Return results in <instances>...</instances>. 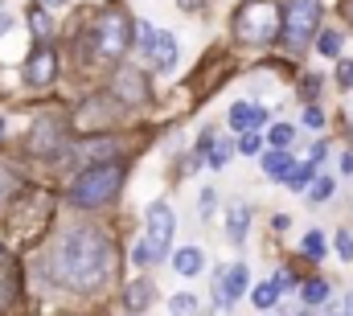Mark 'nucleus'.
<instances>
[{
    "mask_svg": "<svg viewBox=\"0 0 353 316\" xmlns=\"http://www.w3.org/2000/svg\"><path fill=\"white\" fill-rule=\"evenodd\" d=\"M111 242L99 235V230H70L58 246V279L66 288H79V292H94L107 284L111 275Z\"/></svg>",
    "mask_w": 353,
    "mask_h": 316,
    "instance_id": "1",
    "label": "nucleus"
},
{
    "mask_svg": "<svg viewBox=\"0 0 353 316\" xmlns=\"http://www.w3.org/2000/svg\"><path fill=\"white\" fill-rule=\"evenodd\" d=\"M173 226H176L173 210H169L165 201H152L148 214H144V238L136 242V263H140V267L169 255V246H173Z\"/></svg>",
    "mask_w": 353,
    "mask_h": 316,
    "instance_id": "2",
    "label": "nucleus"
},
{
    "mask_svg": "<svg viewBox=\"0 0 353 316\" xmlns=\"http://www.w3.org/2000/svg\"><path fill=\"white\" fill-rule=\"evenodd\" d=\"M119 181H123L119 164H94V168H87V172L74 177V185H70V201L83 206V210H94V206H103V201L115 197Z\"/></svg>",
    "mask_w": 353,
    "mask_h": 316,
    "instance_id": "3",
    "label": "nucleus"
},
{
    "mask_svg": "<svg viewBox=\"0 0 353 316\" xmlns=\"http://www.w3.org/2000/svg\"><path fill=\"white\" fill-rule=\"evenodd\" d=\"M234 33L243 41H251V46L271 41L279 33V8H275V0H247L239 8V17H234Z\"/></svg>",
    "mask_w": 353,
    "mask_h": 316,
    "instance_id": "4",
    "label": "nucleus"
},
{
    "mask_svg": "<svg viewBox=\"0 0 353 316\" xmlns=\"http://www.w3.org/2000/svg\"><path fill=\"white\" fill-rule=\"evenodd\" d=\"M316 17H321V0H292L288 12H279V29L292 46H304L316 33Z\"/></svg>",
    "mask_w": 353,
    "mask_h": 316,
    "instance_id": "5",
    "label": "nucleus"
},
{
    "mask_svg": "<svg viewBox=\"0 0 353 316\" xmlns=\"http://www.w3.org/2000/svg\"><path fill=\"white\" fill-rule=\"evenodd\" d=\"M128 41H132V33H128V17H123L119 8L103 12L99 25H94V46H99V54H103V58H119V54L128 50Z\"/></svg>",
    "mask_w": 353,
    "mask_h": 316,
    "instance_id": "6",
    "label": "nucleus"
},
{
    "mask_svg": "<svg viewBox=\"0 0 353 316\" xmlns=\"http://www.w3.org/2000/svg\"><path fill=\"white\" fill-rule=\"evenodd\" d=\"M136 46H140V50H144V54H148L165 75L176 66V37H173V33H165V29H157V25H148V21H144V25L136 29Z\"/></svg>",
    "mask_w": 353,
    "mask_h": 316,
    "instance_id": "7",
    "label": "nucleus"
},
{
    "mask_svg": "<svg viewBox=\"0 0 353 316\" xmlns=\"http://www.w3.org/2000/svg\"><path fill=\"white\" fill-rule=\"evenodd\" d=\"M58 75V54L50 50V46H37L33 54H29V62H25V82L29 86H50Z\"/></svg>",
    "mask_w": 353,
    "mask_h": 316,
    "instance_id": "8",
    "label": "nucleus"
},
{
    "mask_svg": "<svg viewBox=\"0 0 353 316\" xmlns=\"http://www.w3.org/2000/svg\"><path fill=\"white\" fill-rule=\"evenodd\" d=\"M267 124V111L259 103H234L230 107V128L239 132V136H247V132H259Z\"/></svg>",
    "mask_w": 353,
    "mask_h": 316,
    "instance_id": "9",
    "label": "nucleus"
},
{
    "mask_svg": "<svg viewBox=\"0 0 353 316\" xmlns=\"http://www.w3.org/2000/svg\"><path fill=\"white\" fill-rule=\"evenodd\" d=\"M247 284H251L247 267H243V263H234V267L222 275V284H218V304H222V308H230V304H234V300L247 292Z\"/></svg>",
    "mask_w": 353,
    "mask_h": 316,
    "instance_id": "10",
    "label": "nucleus"
},
{
    "mask_svg": "<svg viewBox=\"0 0 353 316\" xmlns=\"http://www.w3.org/2000/svg\"><path fill=\"white\" fill-rule=\"evenodd\" d=\"M12 304H17V263L0 246V316L12 313Z\"/></svg>",
    "mask_w": 353,
    "mask_h": 316,
    "instance_id": "11",
    "label": "nucleus"
},
{
    "mask_svg": "<svg viewBox=\"0 0 353 316\" xmlns=\"http://www.w3.org/2000/svg\"><path fill=\"white\" fill-rule=\"evenodd\" d=\"M247 222H251V210H247V206H230V210H226V238H230L234 246L247 238Z\"/></svg>",
    "mask_w": 353,
    "mask_h": 316,
    "instance_id": "12",
    "label": "nucleus"
},
{
    "mask_svg": "<svg viewBox=\"0 0 353 316\" xmlns=\"http://www.w3.org/2000/svg\"><path fill=\"white\" fill-rule=\"evenodd\" d=\"M292 164H296V160L288 157V148H271V152H267V157H263V172H267V177H271V181H283Z\"/></svg>",
    "mask_w": 353,
    "mask_h": 316,
    "instance_id": "13",
    "label": "nucleus"
},
{
    "mask_svg": "<svg viewBox=\"0 0 353 316\" xmlns=\"http://www.w3.org/2000/svg\"><path fill=\"white\" fill-rule=\"evenodd\" d=\"M201 259H205V255H201L197 246H181L176 259H173V267L181 271V275H197V271H201Z\"/></svg>",
    "mask_w": 353,
    "mask_h": 316,
    "instance_id": "14",
    "label": "nucleus"
},
{
    "mask_svg": "<svg viewBox=\"0 0 353 316\" xmlns=\"http://www.w3.org/2000/svg\"><path fill=\"white\" fill-rule=\"evenodd\" d=\"M115 90L128 99V103H136V99H144V82H140V75L136 70H123L119 79H115Z\"/></svg>",
    "mask_w": 353,
    "mask_h": 316,
    "instance_id": "15",
    "label": "nucleus"
},
{
    "mask_svg": "<svg viewBox=\"0 0 353 316\" xmlns=\"http://www.w3.org/2000/svg\"><path fill=\"white\" fill-rule=\"evenodd\" d=\"M312 177H316V164H312V160H304V164H292V168H288V177H283V181H288V185H292V189H304V185H308V181H312Z\"/></svg>",
    "mask_w": 353,
    "mask_h": 316,
    "instance_id": "16",
    "label": "nucleus"
},
{
    "mask_svg": "<svg viewBox=\"0 0 353 316\" xmlns=\"http://www.w3.org/2000/svg\"><path fill=\"white\" fill-rule=\"evenodd\" d=\"M300 296H304V304H325V300H329V284H325V279H308V284L300 288Z\"/></svg>",
    "mask_w": 353,
    "mask_h": 316,
    "instance_id": "17",
    "label": "nucleus"
},
{
    "mask_svg": "<svg viewBox=\"0 0 353 316\" xmlns=\"http://www.w3.org/2000/svg\"><path fill=\"white\" fill-rule=\"evenodd\" d=\"M152 292H157L152 284H132L128 288V308H148L152 304Z\"/></svg>",
    "mask_w": 353,
    "mask_h": 316,
    "instance_id": "18",
    "label": "nucleus"
},
{
    "mask_svg": "<svg viewBox=\"0 0 353 316\" xmlns=\"http://www.w3.org/2000/svg\"><path fill=\"white\" fill-rule=\"evenodd\" d=\"M17 189H21V177H17L8 164H0V206H4V201H12V193H17Z\"/></svg>",
    "mask_w": 353,
    "mask_h": 316,
    "instance_id": "19",
    "label": "nucleus"
},
{
    "mask_svg": "<svg viewBox=\"0 0 353 316\" xmlns=\"http://www.w3.org/2000/svg\"><path fill=\"white\" fill-rule=\"evenodd\" d=\"M58 144V128L54 124H37V132H33V148L41 152V148H54Z\"/></svg>",
    "mask_w": 353,
    "mask_h": 316,
    "instance_id": "20",
    "label": "nucleus"
},
{
    "mask_svg": "<svg viewBox=\"0 0 353 316\" xmlns=\"http://www.w3.org/2000/svg\"><path fill=\"white\" fill-rule=\"evenodd\" d=\"M251 300H255V304H259V308H271V304H275V300H279V288H275V284H271V279H267V284H259V288H255V292H251Z\"/></svg>",
    "mask_w": 353,
    "mask_h": 316,
    "instance_id": "21",
    "label": "nucleus"
},
{
    "mask_svg": "<svg viewBox=\"0 0 353 316\" xmlns=\"http://www.w3.org/2000/svg\"><path fill=\"white\" fill-rule=\"evenodd\" d=\"M300 250H304L308 259H325V238L316 235V230H308V238L300 242Z\"/></svg>",
    "mask_w": 353,
    "mask_h": 316,
    "instance_id": "22",
    "label": "nucleus"
},
{
    "mask_svg": "<svg viewBox=\"0 0 353 316\" xmlns=\"http://www.w3.org/2000/svg\"><path fill=\"white\" fill-rule=\"evenodd\" d=\"M329 193H333V177H316L312 181V189H308V197L321 206V201H329Z\"/></svg>",
    "mask_w": 353,
    "mask_h": 316,
    "instance_id": "23",
    "label": "nucleus"
},
{
    "mask_svg": "<svg viewBox=\"0 0 353 316\" xmlns=\"http://www.w3.org/2000/svg\"><path fill=\"white\" fill-rule=\"evenodd\" d=\"M321 54H325V58H337V54H341V33H337V29H329V33L321 37Z\"/></svg>",
    "mask_w": 353,
    "mask_h": 316,
    "instance_id": "24",
    "label": "nucleus"
},
{
    "mask_svg": "<svg viewBox=\"0 0 353 316\" xmlns=\"http://www.w3.org/2000/svg\"><path fill=\"white\" fill-rule=\"evenodd\" d=\"M267 140H271V148H288V144H292V128H288V124H275V128L267 132Z\"/></svg>",
    "mask_w": 353,
    "mask_h": 316,
    "instance_id": "25",
    "label": "nucleus"
},
{
    "mask_svg": "<svg viewBox=\"0 0 353 316\" xmlns=\"http://www.w3.org/2000/svg\"><path fill=\"white\" fill-rule=\"evenodd\" d=\"M193 308H197V300H193V296H173V300H169V313H173V316H189Z\"/></svg>",
    "mask_w": 353,
    "mask_h": 316,
    "instance_id": "26",
    "label": "nucleus"
},
{
    "mask_svg": "<svg viewBox=\"0 0 353 316\" xmlns=\"http://www.w3.org/2000/svg\"><path fill=\"white\" fill-rule=\"evenodd\" d=\"M29 21H33V33H37V37H50V21L41 17V8H33V12H29Z\"/></svg>",
    "mask_w": 353,
    "mask_h": 316,
    "instance_id": "27",
    "label": "nucleus"
},
{
    "mask_svg": "<svg viewBox=\"0 0 353 316\" xmlns=\"http://www.w3.org/2000/svg\"><path fill=\"white\" fill-rule=\"evenodd\" d=\"M214 210H218V193H214V189H205V193H201V218H210Z\"/></svg>",
    "mask_w": 353,
    "mask_h": 316,
    "instance_id": "28",
    "label": "nucleus"
},
{
    "mask_svg": "<svg viewBox=\"0 0 353 316\" xmlns=\"http://www.w3.org/2000/svg\"><path fill=\"white\" fill-rule=\"evenodd\" d=\"M337 255L341 259H353V235H345V230L337 235Z\"/></svg>",
    "mask_w": 353,
    "mask_h": 316,
    "instance_id": "29",
    "label": "nucleus"
},
{
    "mask_svg": "<svg viewBox=\"0 0 353 316\" xmlns=\"http://www.w3.org/2000/svg\"><path fill=\"white\" fill-rule=\"evenodd\" d=\"M304 124H308V128H321V124H325L321 107H304Z\"/></svg>",
    "mask_w": 353,
    "mask_h": 316,
    "instance_id": "30",
    "label": "nucleus"
},
{
    "mask_svg": "<svg viewBox=\"0 0 353 316\" xmlns=\"http://www.w3.org/2000/svg\"><path fill=\"white\" fill-rule=\"evenodd\" d=\"M243 152H259V136H255V132L243 136Z\"/></svg>",
    "mask_w": 353,
    "mask_h": 316,
    "instance_id": "31",
    "label": "nucleus"
},
{
    "mask_svg": "<svg viewBox=\"0 0 353 316\" xmlns=\"http://www.w3.org/2000/svg\"><path fill=\"white\" fill-rule=\"evenodd\" d=\"M337 79H341V86H353V62H350V66H341V70H337Z\"/></svg>",
    "mask_w": 353,
    "mask_h": 316,
    "instance_id": "32",
    "label": "nucleus"
},
{
    "mask_svg": "<svg viewBox=\"0 0 353 316\" xmlns=\"http://www.w3.org/2000/svg\"><path fill=\"white\" fill-rule=\"evenodd\" d=\"M271 226H275V230H288V226H292V218H288V214H275V222H271Z\"/></svg>",
    "mask_w": 353,
    "mask_h": 316,
    "instance_id": "33",
    "label": "nucleus"
},
{
    "mask_svg": "<svg viewBox=\"0 0 353 316\" xmlns=\"http://www.w3.org/2000/svg\"><path fill=\"white\" fill-rule=\"evenodd\" d=\"M345 316H353V292L345 296Z\"/></svg>",
    "mask_w": 353,
    "mask_h": 316,
    "instance_id": "34",
    "label": "nucleus"
},
{
    "mask_svg": "<svg viewBox=\"0 0 353 316\" xmlns=\"http://www.w3.org/2000/svg\"><path fill=\"white\" fill-rule=\"evenodd\" d=\"M41 4H66V0H41Z\"/></svg>",
    "mask_w": 353,
    "mask_h": 316,
    "instance_id": "35",
    "label": "nucleus"
},
{
    "mask_svg": "<svg viewBox=\"0 0 353 316\" xmlns=\"http://www.w3.org/2000/svg\"><path fill=\"white\" fill-rule=\"evenodd\" d=\"M4 25H8V21H4V17H0V33H4Z\"/></svg>",
    "mask_w": 353,
    "mask_h": 316,
    "instance_id": "36",
    "label": "nucleus"
},
{
    "mask_svg": "<svg viewBox=\"0 0 353 316\" xmlns=\"http://www.w3.org/2000/svg\"><path fill=\"white\" fill-rule=\"evenodd\" d=\"M350 21H353V0H350Z\"/></svg>",
    "mask_w": 353,
    "mask_h": 316,
    "instance_id": "37",
    "label": "nucleus"
}]
</instances>
